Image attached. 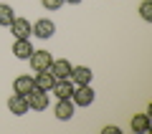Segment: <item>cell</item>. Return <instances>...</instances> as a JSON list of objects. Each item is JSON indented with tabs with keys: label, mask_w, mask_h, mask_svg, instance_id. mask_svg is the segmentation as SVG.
Here are the masks:
<instances>
[{
	"label": "cell",
	"mask_w": 152,
	"mask_h": 134,
	"mask_svg": "<svg viewBox=\"0 0 152 134\" xmlns=\"http://www.w3.org/2000/svg\"><path fill=\"white\" fill-rule=\"evenodd\" d=\"M71 101H74L76 106H91V104H94V89H91V84H86V86H74Z\"/></svg>",
	"instance_id": "cell-1"
},
{
	"label": "cell",
	"mask_w": 152,
	"mask_h": 134,
	"mask_svg": "<svg viewBox=\"0 0 152 134\" xmlns=\"http://www.w3.org/2000/svg\"><path fill=\"white\" fill-rule=\"evenodd\" d=\"M28 106L33 109V111H46L48 109V91H43V89H36L33 86V91L28 94Z\"/></svg>",
	"instance_id": "cell-2"
},
{
	"label": "cell",
	"mask_w": 152,
	"mask_h": 134,
	"mask_svg": "<svg viewBox=\"0 0 152 134\" xmlns=\"http://www.w3.org/2000/svg\"><path fill=\"white\" fill-rule=\"evenodd\" d=\"M28 61H31L33 71H48L51 63H53V58H51L48 51H33V53L28 56Z\"/></svg>",
	"instance_id": "cell-3"
},
{
	"label": "cell",
	"mask_w": 152,
	"mask_h": 134,
	"mask_svg": "<svg viewBox=\"0 0 152 134\" xmlns=\"http://www.w3.org/2000/svg\"><path fill=\"white\" fill-rule=\"evenodd\" d=\"M74 109H76V104L71 101V99H58L56 106H53V114H56L58 122H69V119L74 117Z\"/></svg>",
	"instance_id": "cell-4"
},
{
	"label": "cell",
	"mask_w": 152,
	"mask_h": 134,
	"mask_svg": "<svg viewBox=\"0 0 152 134\" xmlns=\"http://www.w3.org/2000/svg\"><path fill=\"white\" fill-rule=\"evenodd\" d=\"M91 68H86V66H74L71 68V84L74 86H86V84H91Z\"/></svg>",
	"instance_id": "cell-5"
},
{
	"label": "cell",
	"mask_w": 152,
	"mask_h": 134,
	"mask_svg": "<svg viewBox=\"0 0 152 134\" xmlns=\"http://www.w3.org/2000/svg\"><path fill=\"white\" fill-rule=\"evenodd\" d=\"M8 109H10V114H15V117H23V114L31 111V106H28V99L20 96V94H13V96L8 99Z\"/></svg>",
	"instance_id": "cell-6"
},
{
	"label": "cell",
	"mask_w": 152,
	"mask_h": 134,
	"mask_svg": "<svg viewBox=\"0 0 152 134\" xmlns=\"http://www.w3.org/2000/svg\"><path fill=\"white\" fill-rule=\"evenodd\" d=\"M56 33V25H53V20H48V18H41V20H36L33 23V36H38V38H51Z\"/></svg>",
	"instance_id": "cell-7"
},
{
	"label": "cell",
	"mask_w": 152,
	"mask_h": 134,
	"mask_svg": "<svg viewBox=\"0 0 152 134\" xmlns=\"http://www.w3.org/2000/svg\"><path fill=\"white\" fill-rule=\"evenodd\" d=\"M8 28L13 31L15 38H31V33H33V25L26 20V18H13V23Z\"/></svg>",
	"instance_id": "cell-8"
},
{
	"label": "cell",
	"mask_w": 152,
	"mask_h": 134,
	"mask_svg": "<svg viewBox=\"0 0 152 134\" xmlns=\"http://www.w3.org/2000/svg\"><path fill=\"white\" fill-rule=\"evenodd\" d=\"M51 91L56 94V99H71L74 84H71V79H56V84L51 86Z\"/></svg>",
	"instance_id": "cell-9"
},
{
	"label": "cell",
	"mask_w": 152,
	"mask_h": 134,
	"mask_svg": "<svg viewBox=\"0 0 152 134\" xmlns=\"http://www.w3.org/2000/svg\"><path fill=\"white\" fill-rule=\"evenodd\" d=\"M71 68H74V66H71L66 58H56L53 63H51L48 71L53 74V79H69V76H71Z\"/></svg>",
	"instance_id": "cell-10"
},
{
	"label": "cell",
	"mask_w": 152,
	"mask_h": 134,
	"mask_svg": "<svg viewBox=\"0 0 152 134\" xmlns=\"http://www.w3.org/2000/svg\"><path fill=\"white\" fill-rule=\"evenodd\" d=\"M13 53H15V58L20 61H28V56L33 53V46L28 38H15V43H13Z\"/></svg>",
	"instance_id": "cell-11"
},
{
	"label": "cell",
	"mask_w": 152,
	"mask_h": 134,
	"mask_svg": "<svg viewBox=\"0 0 152 134\" xmlns=\"http://www.w3.org/2000/svg\"><path fill=\"white\" fill-rule=\"evenodd\" d=\"M33 84H36V89L51 91V86L56 84V79H53V74H51V71H36V76H33Z\"/></svg>",
	"instance_id": "cell-12"
},
{
	"label": "cell",
	"mask_w": 152,
	"mask_h": 134,
	"mask_svg": "<svg viewBox=\"0 0 152 134\" xmlns=\"http://www.w3.org/2000/svg\"><path fill=\"white\" fill-rule=\"evenodd\" d=\"M33 76H18L15 81H13V91L20 94V96H28V94L33 91Z\"/></svg>",
	"instance_id": "cell-13"
},
{
	"label": "cell",
	"mask_w": 152,
	"mask_h": 134,
	"mask_svg": "<svg viewBox=\"0 0 152 134\" xmlns=\"http://www.w3.org/2000/svg\"><path fill=\"white\" fill-rule=\"evenodd\" d=\"M152 124H150V117L147 114H134L132 117V132H150Z\"/></svg>",
	"instance_id": "cell-14"
},
{
	"label": "cell",
	"mask_w": 152,
	"mask_h": 134,
	"mask_svg": "<svg viewBox=\"0 0 152 134\" xmlns=\"http://www.w3.org/2000/svg\"><path fill=\"white\" fill-rule=\"evenodd\" d=\"M13 18H15V13H13V8L8 5V3H0V25H10Z\"/></svg>",
	"instance_id": "cell-15"
},
{
	"label": "cell",
	"mask_w": 152,
	"mask_h": 134,
	"mask_svg": "<svg viewBox=\"0 0 152 134\" xmlns=\"http://www.w3.org/2000/svg\"><path fill=\"white\" fill-rule=\"evenodd\" d=\"M140 15H142V20H147V23L152 20V0H145L140 5Z\"/></svg>",
	"instance_id": "cell-16"
},
{
	"label": "cell",
	"mask_w": 152,
	"mask_h": 134,
	"mask_svg": "<svg viewBox=\"0 0 152 134\" xmlns=\"http://www.w3.org/2000/svg\"><path fill=\"white\" fill-rule=\"evenodd\" d=\"M41 5H43L46 10H58V8L64 5V0H41Z\"/></svg>",
	"instance_id": "cell-17"
},
{
	"label": "cell",
	"mask_w": 152,
	"mask_h": 134,
	"mask_svg": "<svg viewBox=\"0 0 152 134\" xmlns=\"http://www.w3.org/2000/svg\"><path fill=\"white\" fill-rule=\"evenodd\" d=\"M104 134H119V127H104Z\"/></svg>",
	"instance_id": "cell-18"
},
{
	"label": "cell",
	"mask_w": 152,
	"mask_h": 134,
	"mask_svg": "<svg viewBox=\"0 0 152 134\" xmlns=\"http://www.w3.org/2000/svg\"><path fill=\"white\" fill-rule=\"evenodd\" d=\"M64 3H71V5H79V3H81V0H64Z\"/></svg>",
	"instance_id": "cell-19"
}]
</instances>
